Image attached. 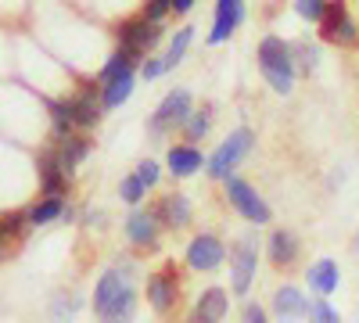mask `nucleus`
<instances>
[{"mask_svg":"<svg viewBox=\"0 0 359 323\" xmlns=\"http://www.w3.org/2000/svg\"><path fill=\"white\" fill-rule=\"evenodd\" d=\"M144 194H147V187H144V180H140L137 172L123 176V184H118V198H123L126 205H140V201H144Z\"/></svg>","mask_w":359,"mask_h":323,"instance_id":"obj_27","label":"nucleus"},{"mask_svg":"<svg viewBox=\"0 0 359 323\" xmlns=\"http://www.w3.org/2000/svg\"><path fill=\"white\" fill-rule=\"evenodd\" d=\"M309 316L313 319H323V323H334L338 319V309H331L323 298H316V302H309Z\"/></svg>","mask_w":359,"mask_h":323,"instance_id":"obj_34","label":"nucleus"},{"mask_svg":"<svg viewBox=\"0 0 359 323\" xmlns=\"http://www.w3.org/2000/svg\"><path fill=\"white\" fill-rule=\"evenodd\" d=\"M47 115H50V130L57 133V140L76 133V119H72V97L62 101H47Z\"/></svg>","mask_w":359,"mask_h":323,"instance_id":"obj_24","label":"nucleus"},{"mask_svg":"<svg viewBox=\"0 0 359 323\" xmlns=\"http://www.w3.org/2000/svg\"><path fill=\"white\" fill-rule=\"evenodd\" d=\"M226 262V245L216 238V233H198V238L187 245V266L198 273H212Z\"/></svg>","mask_w":359,"mask_h":323,"instance_id":"obj_11","label":"nucleus"},{"mask_svg":"<svg viewBox=\"0 0 359 323\" xmlns=\"http://www.w3.org/2000/svg\"><path fill=\"white\" fill-rule=\"evenodd\" d=\"M0 226H4V238H8V241H18V238H25L29 216H25V212H11V216H0Z\"/></svg>","mask_w":359,"mask_h":323,"instance_id":"obj_30","label":"nucleus"},{"mask_svg":"<svg viewBox=\"0 0 359 323\" xmlns=\"http://www.w3.org/2000/svg\"><path fill=\"white\" fill-rule=\"evenodd\" d=\"M133 172L144 180V187H147V191H151V187L162 180V165H158L155 158H144V162H137V169H133Z\"/></svg>","mask_w":359,"mask_h":323,"instance_id":"obj_31","label":"nucleus"},{"mask_svg":"<svg viewBox=\"0 0 359 323\" xmlns=\"http://www.w3.org/2000/svg\"><path fill=\"white\" fill-rule=\"evenodd\" d=\"M320 36L327 43H338V47H352L359 43V29L345 11V0H327V8L320 15Z\"/></svg>","mask_w":359,"mask_h":323,"instance_id":"obj_8","label":"nucleus"},{"mask_svg":"<svg viewBox=\"0 0 359 323\" xmlns=\"http://www.w3.org/2000/svg\"><path fill=\"white\" fill-rule=\"evenodd\" d=\"M147 22H165L172 15V0H144V11H140Z\"/></svg>","mask_w":359,"mask_h":323,"instance_id":"obj_32","label":"nucleus"},{"mask_svg":"<svg viewBox=\"0 0 359 323\" xmlns=\"http://www.w3.org/2000/svg\"><path fill=\"white\" fill-rule=\"evenodd\" d=\"M255 62H259L262 79L273 86V94L287 97V94L294 90V72H298V65H294L291 43H284L280 36H266V40L259 43V50H255Z\"/></svg>","mask_w":359,"mask_h":323,"instance_id":"obj_2","label":"nucleus"},{"mask_svg":"<svg viewBox=\"0 0 359 323\" xmlns=\"http://www.w3.org/2000/svg\"><path fill=\"white\" fill-rule=\"evenodd\" d=\"M194 0H172V15H191Z\"/></svg>","mask_w":359,"mask_h":323,"instance_id":"obj_36","label":"nucleus"},{"mask_svg":"<svg viewBox=\"0 0 359 323\" xmlns=\"http://www.w3.org/2000/svg\"><path fill=\"white\" fill-rule=\"evenodd\" d=\"M104 115V104H101V83H86L83 90L72 97V119H76V130L90 133Z\"/></svg>","mask_w":359,"mask_h":323,"instance_id":"obj_13","label":"nucleus"},{"mask_svg":"<svg viewBox=\"0 0 359 323\" xmlns=\"http://www.w3.org/2000/svg\"><path fill=\"white\" fill-rule=\"evenodd\" d=\"M90 151H94V144H90V137H86L83 130H76V133H69V137L57 140V158H62V169H65L69 176H76V169L90 158Z\"/></svg>","mask_w":359,"mask_h":323,"instance_id":"obj_17","label":"nucleus"},{"mask_svg":"<svg viewBox=\"0 0 359 323\" xmlns=\"http://www.w3.org/2000/svg\"><path fill=\"white\" fill-rule=\"evenodd\" d=\"M180 130H184V137H187L191 144L205 140L208 130H212V104H205V108H198V111L191 108V115L184 119V126H180Z\"/></svg>","mask_w":359,"mask_h":323,"instance_id":"obj_25","label":"nucleus"},{"mask_svg":"<svg viewBox=\"0 0 359 323\" xmlns=\"http://www.w3.org/2000/svg\"><path fill=\"white\" fill-rule=\"evenodd\" d=\"M97 83H101V104H104V111H111V108H123L133 97L137 72H118V76H108V79H97Z\"/></svg>","mask_w":359,"mask_h":323,"instance_id":"obj_18","label":"nucleus"},{"mask_svg":"<svg viewBox=\"0 0 359 323\" xmlns=\"http://www.w3.org/2000/svg\"><path fill=\"white\" fill-rule=\"evenodd\" d=\"M123 230H126V241L133 248H140V252H151L162 241V223H158L155 209H133L126 216V226Z\"/></svg>","mask_w":359,"mask_h":323,"instance_id":"obj_10","label":"nucleus"},{"mask_svg":"<svg viewBox=\"0 0 359 323\" xmlns=\"http://www.w3.org/2000/svg\"><path fill=\"white\" fill-rule=\"evenodd\" d=\"M241 316H245V319H248V323H266V309H262V305H259V302H248V305H245V312H241Z\"/></svg>","mask_w":359,"mask_h":323,"instance_id":"obj_35","label":"nucleus"},{"mask_svg":"<svg viewBox=\"0 0 359 323\" xmlns=\"http://www.w3.org/2000/svg\"><path fill=\"white\" fill-rule=\"evenodd\" d=\"M291 50H294V65L302 69V72H313V69H316L320 50H316L313 43H291Z\"/></svg>","mask_w":359,"mask_h":323,"instance_id":"obj_29","label":"nucleus"},{"mask_svg":"<svg viewBox=\"0 0 359 323\" xmlns=\"http://www.w3.org/2000/svg\"><path fill=\"white\" fill-rule=\"evenodd\" d=\"M273 312H277L280 319H298V316H309V298H306L298 287L284 284V287H277V291H273Z\"/></svg>","mask_w":359,"mask_h":323,"instance_id":"obj_21","label":"nucleus"},{"mask_svg":"<svg viewBox=\"0 0 359 323\" xmlns=\"http://www.w3.org/2000/svg\"><path fill=\"white\" fill-rule=\"evenodd\" d=\"M133 259H115L94 287V312L101 319H130L137 312V287H133Z\"/></svg>","mask_w":359,"mask_h":323,"instance_id":"obj_1","label":"nucleus"},{"mask_svg":"<svg viewBox=\"0 0 359 323\" xmlns=\"http://www.w3.org/2000/svg\"><path fill=\"white\" fill-rule=\"evenodd\" d=\"M101 223H104L101 212H90V216H86V226H101Z\"/></svg>","mask_w":359,"mask_h":323,"instance_id":"obj_37","label":"nucleus"},{"mask_svg":"<svg viewBox=\"0 0 359 323\" xmlns=\"http://www.w3.org/2000/svg\"><path fill=\"white\" fill-rule=\"evenodd\" d=\"M115 40H118V47H126L130 54L144 57L147 50H151V47L162 40V22H147L144 15L126 18V22H118V29H115Z\"/></svg>","mask_w":359,"mask_h":323,"instance_id":"obj_7","label":"nucleus"},{"mask_svg":"<svg viewBox=\"0 0 359 323\" xmlns=\"http://www.w3.org/2000/svg\"><path fill=\"white\" fill-rule=\"evenodd\" d=\"M151 209H155L162 230H187L191 216H194V205H191L187 194H162Z\"/></svg>","mask_w":359,"mask_h":323,"instance_id":"obj_14","label":"nucleus"},{"mask_svg":"<svg viewBox=\"0 0 359 323\" xmlns=\"http://www.w3.org/2000/svg\"><path fill=\"white\" fill-rule=\"evenodd\" d=\"M230 309V298H226V291L223 287H205L201 291V298L194 302V312L191 319H201V323H219Z\"/></svg>","mask_w":359,"mask_h":323,"instance_id":"obj_20","label":"nucleus"},{"mask_svg":"<svg viewBox=\"0 0 359 323\" xmlns=\"http://www.w3.org/2000/svg\"><path fill=\"white\" fill-rule=\"evenodd\" d=\"M266 255H269V262H273L277 270H287V266H294V262H298V255H302V241H298L294 230L280 226V230L269 233Z\"/></svg>","mask_w":359,"mask_h":323,"instance_id":"obj_16","label":"nucleus"},{"mask_svg":"<svg viewBox=\"0 0 359 323\" xmlns=\"http://www.w3.org/2000/svg\"><path fill=\"white\" fill-rule=\"evenodd\" d=\"M65 212V194H43L36 205H29L25 216H29V226H47V223H57Z\"/></svg>","mask_w":359,"mask_h":323,"instance_id":"obj_23","label":"nucleus"},{"mask_svg":"<svg viewBox=\"0 0 359 323\" xmlns=\"http://www.w3.org/2000/svg\"><path fill=\"white\" fill-rule=\"evenodd\" d=\"M191 108H194V97H191L187 86H176V90H169V94L162 97V104L151 111V119H147V130H151V137H165V133L180 130V126H184V119L191 115Z\"/></svg>","mask_w":359,"mask_h":323,"instance_id":"obj_5","label":"nucleus"},{"mask_svg":"<svg viewBox=\"0 0 359 323\" xmlns=\"http://www.w3.org/2000/svg\"><path fill=\"white\" fill-rule=\"evenodd\" d=\"M169 72V65H165V57L158 54V57H147L144 54V62H140V69H137V76L144 79V83H155V79H162Z\"/></svg>","mask_w":359,"mask_h":323,"instance_id":"obj_28","label":"nucleus"},{"mask_svg":"<svg viewBox=\"0 0 359 323\" xmlns=\"http://www.w3.org/2000/svg\"><path fill=\"white\" fill-rule=\"evenodd\" d=\"M205 155H201V148H194L191 140H184V144H172V148L165 151V169L176 176V180H191V176H198L201 169H205Z\"/></svg>","mask_w":359,"mask_h":323,"instance_id":"obj_15","label":"nucleus"},{"mask_svg":"<svg viewBox=\"0 0 359 323\" xmlns=\"http://www.w3.org/2000/svg\"><path fill=\"white\" fill-rule=\"evenodd\" d=\"M245 22V0H216V18H212V29H208V47H219L226 43L237 29Z\"/></svg>","mask_w":359,"mask_h":323,"instance_id":"obj_12","label":"nucleus"},{"mask_svg":"<svg viewBox=\"0 0 359 323\" xmlns=\"http://www.w3.org/2000/svg\"><path fill=\"white\" fill-rule=\"evenodd\" d=\"M306 280H309V287L316 291L320 298L334 295V287H338V280H341L338 262H334V259H316L313 266H309V273H306Z\"/></svg>","mask_w":359,"mask_h":323,"instance_id":"obj_22","label":"nucleus"},{"mask_svg":"<svg viewBox=\"0 0 359 323\" xmlns=\"http://www.w3.org/2000/svg\"><path fill=\"white\" fill-rule=\"evenodd\" d=\"M252 148H255V133L252 130H233L219 148L212 151V158L205 162V169H208V180H226L230 172H237V165H241L248 155H252Z\"/></svg>","mask_w":359,"mask_h":323,"instance_id":"obj_3","label":"nucleus"},{"mask_svg":"<svg viewBox=\"0 0 359 323\" xmlns=\"http://www.w3.org/2000/svg\"><path fill=\"white\" fill-rule=\"evenodd\" d=\"M191 40H194V29L191 25H184V29H176V33H172V40H169V47H165V65H169V72L180 65V62H184V54L191 50Z\"/></svg>","mask_w":359,"mask_h":323,"instance_id":"obj_26","label":"nucleus"},{"mask_svg":"<svg viewBox=\"0 0 359 323\" xmlns=\"http://www.w3.org/2000/svg\"><path fill=\"white\" fill-rule=\"evenodd\" d=\"M223 191H226V201L233 205V212H237V216H245L248 223L266 226L269 219H273V212H269L266 198H262V194H259L248 180H241L237 172H230L226 180H223Z\"/></svg>","mask_w":359,"mask_h":323,"instance_id":"obj_4","label":"nucleus"},{"mask_svg":"<svg viewBox=\"0 0 359 323\" xmlns=\"http://www.w3.org/2000/svg\"><path fill=\"white\" fill-rule=\"evenodd\" d=\"M144 298H147V305H151L158 316L172 312L176 302H180V273L172 266L151 273V277H147V284H144Z\"/></svg>","mask_w":359,"mask_h":323,"instance_id":"obj_9","label":"nucleus"},{"mask_svg":"<svg viewBox=\"0 0 359 323\" xmlns=\"http://www.w3.org/2000/svg\"><path fill=\"white\" fill-rule=\"evenodd\" d=\"M69 184H72V176L62 169L57 148H54V151H43V155H40V191H43V194H65Z\"/></svg>","mask_w":359,"mask_h":323,"instance_id":"obj_19","label":"nucleus"},{"mask_svg":"<svg viewBox=\"0 0 359 323\" xmlns=\"http://www.w3.org/2000/svg\"><path fill=\"white\" fill-rule=\"evenodd\" d=\"M255 270H259V245H255V233H245L230 248V291L233 295H248Z\"/></svg>","mask_w":359,"mask_h":323,"instance_id":"obj_6","label":"nucleus"},{"mask_svg":"<svg viewBox=\"0 0 359 323\" xmlns=\"http://www.w3.org/2000/svg\"><path fill=\"white\" fill-rule=\"evenodd\" d=\"M323 8H327V0H294L298 18H306V22H320Z\"/></svg>","mask_w":359,"mask_h":323,"instance_id":"obj_33","label":"nucleus"}]
</instances>
